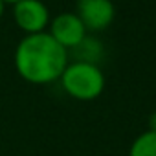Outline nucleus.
<instances>
[{"instance_id":"2","label":"nucleus","mask_w":156,"mask_h":156,"mask_svg":"<svg viewBox=\"0 0 156 156\" xmlns=\"http://www.w3.org/2000/svg\"><path fill=\"white\" fill-rule=\"evenodd\" d=\"M62 90L77 101H94L105 90V75L96 62H68L59 77Z\"/></svg>"},{"instance_id":"3","label":"nucleus","mask_w":156,"mask_h":156,"mask_svg":"<svg viewBox=\"0 0 156 156\" xmlns=\"http://www.w3.org/2000/svg\"><path fill=\"white\" fill-rule=\"evenodd\" d=\"M50 20V9L42 0H20L13 4V22L26 35L46 31Z\"/></svg>"},{"instance_id":"8","label":"nucleus","mask_w":156,"mask_h":156,"mask_svg":"<svg viewBox=\"0 0 156 156\" xmlns=\"http://www.w3.org/2000/svg\"><path fill=\"white\" fill-rule=\"evenodd\" d=\"M4 11H6V4L2 2V0H0V19L4 17Z\"/></svg>"},{"instance_id":"6","label":"nucleus","mask_w":156,"mask_h":156,"mask_svg":"<svg viewBox=\"0 0 156 156\" xmlns=\"http://www.w3.org/2000/svg\"><path fill=\"white\" fill-rule=\"evenodd\" d=\"M129 156H156V132L145 130L130 143Z\"/></svg>"},{"instance_id":"4","label":"nucleus","mask_w":156,"mask_h":156,"mask_svg":"<svg viewBox=\"0 0 156 156\" xmlns=\"http://www.w3.org/2000/svg\"><path fill=\"white\" fill-rule=\"evenodd\" d=\"M48 33L64 48V50H73L77 48L85 39H87V28L83 26L81 19L73 11H64L55 15L50 20Z\"/></svg>"},{"instance_id":"5","label":"nucleus","mask_w":156,"mask_h":156,"mask_svg":"<svg viewBox=\"0 0 156 156\" xmlns=\"http://www.w3.org/2000/svg\"><path fill=\"white\" fill-rule=\"evenodd\" d=\"M73 13L81 19L87 31H101L112 24L116 9L112 0H77Z\"/></svg>"},{"instance_id":"7","label":"nucleus","mask_w":156,"mask_h":156,"mask_svg":"<svg viewBox=\"0 0 156 156\" xmlns=\"http://www.w3.org/2000/svg\"><path fill=\"white\" fill-rule=\"evenodd\" d=\"M147 130L156 132V112H152V114L149 116V129H147Z\"/></svg>"},{"instance_id":"9","label":"nucleus","mask_w":156,"mask_h":156,"mask_svg":"<svg viewBox=\"0 0 156 156\" xmlns=\"http://www.w3.org/2000/svg\"><path fill=\"white\" fill-rule=\"evenodd\" d=\"M2 2H4V4H11V6H13V4L20 2V0H2Z\"/></svg>"},{"instance_id":"1","label":"nucleus","mask_w":156,"mask_h":156,"mask_svg":"<svg viewBox=\"0 0 156 156\" xmlns=\"http://www.w3.org/2000/svg\"><path fill=\"white\" fill-rule=\"evenodd\" d=\"M17 73L26 83L50 85L59 81L66 64L68 50H64L48 31L24 35L13 55Z\"/></svg>"}]
</instances>
